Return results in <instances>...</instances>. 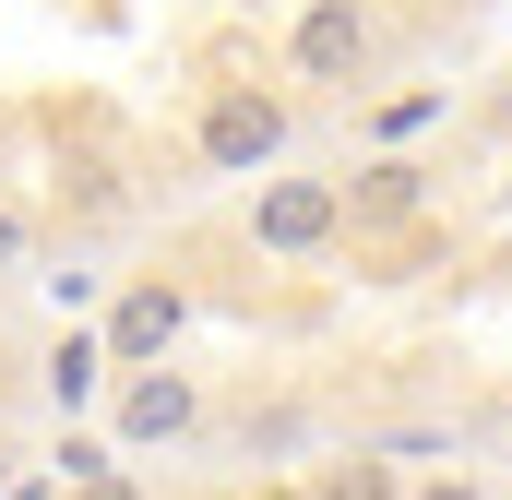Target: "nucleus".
Segmentation results:
<instances>
[{
    "label": "nucleus",
    "instance_id": "f03ea898",
    "mask_svg": "<svg viewBox=\"0 0 512 500\" xmlns=\"http://www.w3.org/2000/svg\"><path fill=\"white\" fill-rule=\"evenodd\" d=\"M346 239V179H262L251 191V250L274 262H310V250Z\"/></svg>",
    "mask_w": 512,
    "mask_h": 500
},
{
    "label": "nucleus",
    "instance_id": "f8f14e48",
    "mask_svg": "<svg viewBox=\"0 0 512 500\" xmlns=\"http://www.w3.org/2000/svg\"><path fill=\"white\" fill-rule=\"evenodd\" d=\"M12 465H24V453H0V500H12Z\"/></svg>",
    "mask_w": 512,
    "mask_h": 500
},
{
    "label": "nucleus",
    "instance_id": "1a4fd4ad",
    "mask_svg": "<svg viewBox=\"0 0 512 500\" xmlns=\"http://www.w3.org/2000/svg\"><path fill=\"white\" fill-rule=\"evenodd\" d=\"M405 500H489L465 465H429V477H405Z\"/></svg>",
    "mask_w": 512,
    "mask_h": 500
},
{
    "label": "nucleus",
    "instance_id": "39448f33",
    "mask_svg": "<svg viewBox=\"0 0 512 500\" xmlns=\"http://www.w3.org/2000/svg\"><path fill=\"white\" fill-rule=\"evenodd\" d=\"M179 334H191V286L179 274H131L108 298V370H167Z\"/></svg>",
    "mask_w": 512,
    "mask_h": 500
},
{
    "label": "nucleus",
    "instance_id": "0eeeda50",
    "mask_svg": "<svg viewBox=\"0 0 512 500\" xmlns=\"http://www.w3.org/2000/svg\"><path fill=\"white\" fill-rule=\"evenodd\" d=\"M36 381H48V405H60V417H84V405L120 381V370H108V334H60V346L36 358Z\"/></svg>",
    "mask_w": 512,
    "mask_h": 500
},
{
    "label": "nucleus",
    "instance_id": "ddd939ff",
    "mask_svg": "<svg viewBox=\"0 0 512 500\" xmlns=\"http://www.w3.org/2000/svg\"><path fill=\"white\" fill-rule=\"evenodd\" d=\"M251 500H310V489H251Z\"/></svg>",
    "mask_w": 512,
    "mask_h": 500
},
{
    "label": "nucleus",
    "instance_id": "6e6552de",
    "mask_svg": "<svg viewBox=\"0 0 512 500\" xmlns=\"http://www.w3.org/2000/svg\"><path fill=\"white\" fill-rule=\"evenodd\" d=\"M310 500H405V465H393V453H334V465L310 477Z\"/></svg>",
    "mask_w": 512,
    "mask_h": 500
},
{
    "label": "nucleus",
    "instance_id": "9b49d317",
    "mask_svg": "<svg viewBox=\"0 0 512 500\" xmlns=\"http://www.w3.org/2000/svg\"><path fill=\"white\" fill-rule=\"evenodd\" d=\"M12 262H24V215L0 203V274H12Z\"/></svg>",
    "mask_w": 512,
    "mask_h": 500
},
{
    "label": "nucleus",
    "instance_id": "423d86ee",
    "mask_svg": "<svg viewBox=\"0 0 512 500\" xmlns=\"http://www.w3.org/2000/svg\"><path fill=\"white\" fill-rule=\"evenodd\" d=\"M417 203H429V167H405V155H382V167L346 179V227H405Z\"/></svg>",
    "mask_w": 512,
    "mask_h": 500
},
{
    "label": "nucleus",
    "instance_id": "9d476101",
    "mask_svg": "<svg viewBox=\"0 0 512 500\" xmlns=\"http://www.w3.org/2000/svg\"><path fill=\"white\" fill-rule=\"evenodd\" d=\"M72 500H143V489H131L120 465H108V477H84V489H72Z\"/></svg>",
    "mask_w": 512,
    "mask_h": 500
},
{
    "label": "nucleus",
    "instance_id": "20e7f679",
    "mask_svg": "<svg viewBox=\"0 0 512 500\" xmlns=\"http://www.w3.org/2000/svg\"><path fill=\"white\" fill-rule=\"evenodd\" d=\"M203 167L215 179H262L274 155H286V96H262V84H227V96H203Z\"/></svg>",
    "mask_w": 512,
    "mask_h": 500
},
{
    "label": "nucleus",
    "instance_id": "7ed1b4c3",
    "mask_svg": "<svg viewBox=\"0 0 512 500\" xmlns=\"http://www.w3.org/2000/svg\"><path fill=\"white\" fill-rule=\"evenodd\" d=\"M191 429H203V381L179 370V358H167V370H120V381H108V441H120V453L191 441Z\"/></svg>",
    "mask_w": 512,
    "mask_h": 500
},
{
    "label": "nucleus",
    "instance_id": "f257e3e1",
    "mask_svg": "<svg viewBox=\"0 0 512 500\" xmlns=\"http://www.w3.org/2000/svg\"><path fill=\"white\" fill-rule=\"evenodd\" d=\"M370 60H382V12H370V0H298V24H286V72H298V84L358 96Z\"/></svg>",
    "mask_w": 512,
    "mask_h": 500
}]
</instances>
